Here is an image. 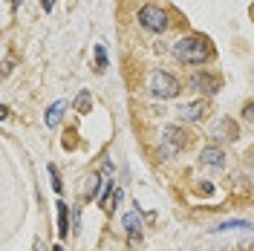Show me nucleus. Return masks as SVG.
Masks as SVG:
<instances>
[{"mask_svg": "<svg viewBox=\"0 0 254 251\" xmlns=\"http://www.w3.org/2000/svg\"><path fill=\"white\" fill-rule=\"evenodd\" d=\"M147 87H150V95H156V98H176V93H179V81L168 72H153Z\"/></svg>", "mask_w": 254, "mask_h": 251, "instance_id": "obj_4", "label": "nucleus"}, {"mask_svg": "<svg viewBox=\"0 0 254 251\" xmlns=\"http://www.w3.org/2000/svg\"><path fill=\"white\" fill-rule=\"evenodd\" d=\"M190 87L202 95H217L220 93V78L214 72H193L190 75Z\"/></svg>", "mask_w": 254, "mask_h": 251, "instance_id": "obj_5", "label": "nucleus"}, {"mask_svg": "<svg viewBox=\"0 0 254 251\" xmlns=\"http://www.w3.org/2000/svg\"><path fill=\"white\" fill-rule=\"evenodd\" d=\"M98 188H101V176L93 173V176L87 179V199H95V196H98Z\"/></svg>", "mask_w": 254, "mask_h": 251, "instance_id": "obj_13", "label": "nucleus"}, {"mask_svg": "<svg viewBox=\"0 0 254 251\" xmlns=\"http://www.w3.org/2000/svg\"><path fill=\"white\" fill-rule=\"evenodd\" d=\"M199 162L208 165V168H222L225 165V153H222V147H217V144H208V147H202V153H199Z\"/></svg>", "mask_w": 254, "mask_h": 251, "instance_id": "obj_7", "label": "nucleus"}, {"mask_svg": "<svg viewBox=\"0 0 254 251\" xmlns=\"http://www.w3.org/2000/svg\"><path fill=\"white\" fill-rule=\"evenodd\" d=\"M139 26L147 29V32L162 35V32L168 29V15H165V9H159V6H153V3L142 6V9H139Z\"/></svg>", "mask_w": 254, "mask_h": 251, "instance_id": "obj_2", "label": "nucleus"}, {"mask_svg": "<svg viewBox=\"0 0 254 251\" xmlns=\"http://www.w3.org/2000/svg\"><path fill=\"white\" fill-rule=\"evenodd\" d=\"M44 3V12H52V0H41Z\"/></svg>", "mask_w": 254, "mask_h": 251, "instance_id": "obj_18", "label": "nucleus"}, {"mask_svg": "<svg viewBox=\"0 0 254 251\" xmlns=\"http://www.w3.org/2000/svg\"><path fill=\"white\" fill-rule=\"evenodd\" d=\"M64 110H66V101H55V104L47 110V127H58L61 125Z\"/></svg>", "mask_w": 254, "mask_h": 251, "instance_id": "obj_8", "label": "nucleus"}, {"mask_svg": "<svg viewBox=\"0 0 254 251\" xmlns=\"http://www.w3.org/2000/svg\"><path fill=\"white\" fill-rule=\"evenodd\" d=\"M35 251H44V243H41V240H38V243H35Z\"/></svg>", "mask_w": 254, "mask_h": 251, "instance_id": "obj_19", "label": "nucleus"}, {"mask_svg": "<svg viewBox=\"0 0 254 251\" xmlns=\"http://www.w3.org/2000/svg\"><path fill=\"white\" fill-rule=\"evenodd\" d=\"M188 133L182 130V127H165V136H162V156L165 159H171V156H176L179 150H185L188 147Z\"/></svg>", "mask_w": 254, "mask_h": 251, "instance_id": "obj_3", "label": "nucleus"}, {"mask_svg": "<svg viewBox=\"0 0 254 251\" xmlns=\"http://www.w3.org/2000/svg\"><path fill=\"white\" fill-rule=\"evenodd\" d=\"M214 136L234 141V139H237V125H234V122H228V119H222L220 125H217V130H214Z\"/></svg>", "mask_w": 254, "mask_h": 251, "instance_id": "obj_9", "label": "nucleus"}, {"mask_svg": "<svg viewBox=\"0 0 254 251\" xmlns=\"http://www.w3.org/2000/svg\"><path fill=\"white\" fill-rule=\"evenodd\" d=\"M95 63H98V66H95L98 72H104V69H107V52H104L101 44H95Z\"/></svg>", "mask_w": 254, "mask_h": 251, "instance_id": "obj_15", "label": "nucleus"}, {"mask_svg": "<svg viewBox=\"0 0 254 251\" xmlns=\"http://www.w3.org/2000/svg\"><path fill=\"white\" fill-rule=\"evenodd\" d=\"M171 52H174L176 61H182V63H205L208 55H211V49L205 47V41H202V38H196V35L179 38Z\"/></svg>", "mask_w": 254, "mask_h": 251, "instance_id": "obj_1", "label": "nucleus"}, {"mask_svg": "<svg viewBox=\"0 0 254 251\" xmlns=\"http://www.w3.org/2000/svg\"><path fill=\"white\" fill-rule=\"evenodd\" d=\"M231 228H252V222H246V220H228V222H220L214 231H231Z\"/></svg>", "mask_w": 254, "mask_h": 251, "instance_id": "obj_14", "label": "nucleus"}, {"mask_svg": "<svg viewBox=\"0 0 254 251\" xmlns=\"http://www.w3.org/2000/svg\"><path fill=\"white\" fill-rule=\"evenodd\" d=\"M243 113H246V119H249V122H254V101H252V104H246Z\"/></svg>", "mask_w": 254, "mask_h": 251, "instance_id": "obj_17", "label": "nucleus"}, {"mask_svg": "<svg viewBox=\"0 0 254 251\" xmlns=\"http://www.w3.org/2000/svg\"><path fill=\"white\" fill-rule=\"evenodd\" d=\"M249 251H254V246H249Z\"/></svg>", "mask_w": 254, "mask_h": 251, "instance_id": "obj_21", "label": "nucleus"}, {"mask_svg": "<svg viewBox=\"0 0 254 251\" xmlns=\"http://www.w3.org/2000/svg\"><path fill=\"white\" fill-rule=\"evenodd\" d=\"M176 113H179L182 122H199V119L208 113V104L205 101H188V104H179Z\"/></svg>", "mask_w": 254, "mask_h": 251, "instance_id": "obj_6", "label": "nucleus"}, {"mask_svg": "<svg viewBox=\"0 0 254 251\" xmlns=\"http://www.w3.org/2000/svg\"><path fill=\"white\" fill-rule=\"evenodd\" d=\"M58 234H61V240L69 234V211L64 202H58Z\"/></svg>", "mask_w": 254, "mask_h": 251, "instance_id": "obj_10", "label": "nucleus"}, {"mask_svg": "<svg viewBox=\"0 0 254 251\" xmlns=\"http://www.w3.org/2000/svg\"><path fill=\"white\" fill-rule=\"evenodd\" d=\"M90 107H93V98H90L87 90H81L78 98H75V110H78V113H90Z\"/></svg>", "mask_w": 254, "mask_h": 251, "instance_id": "obj_12", "label": "nucleus"}, {"mask_svg": "<svg viewBox=\"0 0 254 251\" xmlns=\"http://www.w3.org/2000/svg\"><path fill=\"white\" fill-rule=\"evenodd\" d=\"M52 251H64V249H61V246H55V249H52Z\"/></svg>", "mask_w": 254, "mask_h": 251, "instance_id": "obj_20", "label": "nucleus"}, {"mask_svg": "<svg viewBox=\"0 0 254 251\" xmlns=\"http://www.w3.org/2000/svg\"><path fill=\"white\" fill-rule=\"evenodd\" d=\"M125 228H127V234H136V237H139V231H142V217H139L136 211L125 214Z\"/></svg>", "mask_w": 254, "mask_h": 251, "instance_id": "obj_11", "label": "nucleus"}, {"mask_svg": "<svg viewBox=\"0 0 254 251\" xmlns=\"http://www.w3.org/2000/svg\"><path fill=\"white\" fill-rule=\"evenodd\" d=\"M47 171H49V176H52V188H55V190H61V179H58V171H55L52 165H49Z\"/></svg>", "mask_w": 254, "mask_h": 251, "instance_id": "obj_16", "label": "nucleus"}]
</instances>
